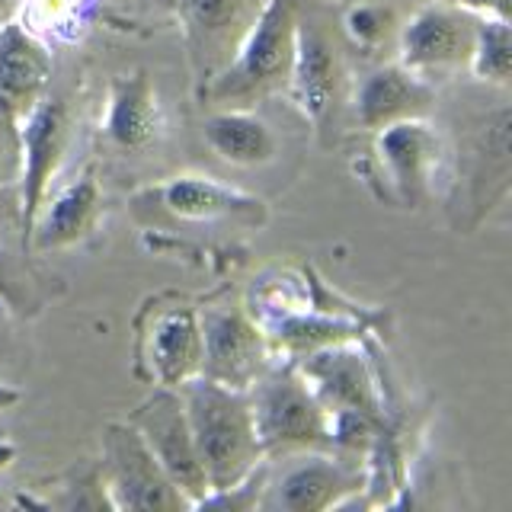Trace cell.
Returning <instances> with one entry per match:
<instances>
[{
    "instance_id": "cell-23",
    "label": "cell",
    "mask_w": 512,
    "mask_h": 512,
    "mask_svg": "<svg viewBox=\"0 0 512 512\" xmlns=\"http://www.w3.org/2000/svg\"><path fill=\"white\" fill-rule=\"evenodd\" d=\"M20 176V125L0 112V186Z\"/></svg>"
},
{
    "instance_id": "cell-8",
    "label": "cell",
    "mask_w": 512,
    "mask_h": 512,
    "mask_svg": "<svg viewBox=\"0 0 512 512\" xmlns=\"http://www.w3.org/2000/svg\"><path fill=\"white\" fill-rule=\"evenodd\" d=\"M71 109L58 96H42L20 119V228L23 247H29V231L45 202L52 176L68 151Z\"/></svg>"
},
{
    "instance_id": "cell-3",
    "label": "cell",
    "mask_w": 512,
    "mask_h": 512,
    "mask_svg": "<svg viewBox=\"0 0 512 512\" xmlns=\"http://www.w3.org/2000/svg\"><path fill=\"white\" fill-rule=\"evenodd\" d=\"M250 416L263 455H295L304 448L330 452V413L301 378L295 362L266 365L247 388Z\"/></svg>"
},
{
    "instance_id": "cell-7",
    "label": "cell",
    "mask_w": 512,
    "mask_h": 512,
    "mask_svg": "<svg viewBox=\"0 0 512 512\" xmlns=\"http://www.w3.org/2000/svg\"><path fill=\"white\" fill-rule=\"evenodd\" d=\"M128 423L141 432L144 445L154 452L160 468L167 471V477L176 484V490L186 496L189 506H196L208 493V477L202 471L196 442H192V429L186 420L180 391L154 388L148 400H141V404L128 413Z\"/></svg>"
},
{
    "instance_id": "cell-17",
    "label": "cell",
    "mask_w": 512,
    "mask_h": 512,
    "mask_svg": "<svg viewBox=\"0 0 512 512\" xmlns=\"http://www.w3.org/2000/svg\"><path fill=\"white\" fill-rule=\"evenodd\" d=\"M164 112H160L157 90L144 71L112 77L106 96L103 135L119 151H144L160 138Z\"/></svg>"
},
{
    "instance_id": "cell-18",
    "label": "cell",
    "mask_w": 512,
    "mask_h": 512,
    "mask_svg": "<svg viewBox=\"0 0 512 512\" xmlns=\"http://www.w3.org/2000/svg\"><path fill=\"white\" fill-rule=\"evenodd\" d=\"M100 176H96V164H87L80 170L77 180H71L64 189L55 192V199L45 208H39L36 221H32L29 231V247L36 250H58V247H71L77 240H84L96 215H100Z\"/></svg>"
},
{
    "instance_id": "cell-4",
    "label": "cell",
    "mask_w": 512,
    "mask_h": 512,
    "mask_svg": "<svg viewBox=\"0 0 512 512\" xmlns=\"http://www.w3.org/2000/svg\"><path fill=\"white\" fill-rule=\"evenodd\" d=\"M202 333L196 301L164 292L144 301L135 317V375L154 388H180L199 375Z\"/></svg>"
},
{
    "instance_id": "cell-22",
    "label": "cell",
    "mask_w": 512,
    "mask_h": 512,
    "mask_svg": "<svg viewBox=\"0 0 512 512\" xmlns=\"http://www.w3.org/2000/svg\"><path fill=\"white\" fill-rule=\"evenodd\" d=\"M349 39L356 42L359 48H375L384 42L391 29V10L375 7V4H359L346 10V20H343Z\"/></svg>"
},
{
    "instance_id": "cell-2",
    "label": "cell",
    "mask_w": 512,
    "mask_h": 512,
    "mask_svg": "<svg viewBox=\"0 0 512 512\" xmlns=\"http://www.w3.org/2000/svg\"><path fill=\"white\" fill-rule=\"evenodd\" d=\"M304 0H263L237 55L202 87V100L218 109H250L285 90L295 55V26Z\"/></svg>"
},
{
    "instance_id": "cell-16",
    "label": "cell",
    "mask_w": 512,
    "mask_h": 512,
    "mask_svg": "<svg viewBox=\"0 0 512 512\" xmlns=\"http://www.w3.org/2000/svg\"><path fill=\"white\" fill-rule=\"evenodd\" d=\"M52 55L23 26L0 29V112L20 125V119L48 93Z\"/></svg>"
},
{
    "instance_id": "cell-11",
    "label": "cell",
    "mask_w": 512,
    "mask_h": 512,
    "mask_svg": "<svg viewBox=\"0 0 512 512\" xmlns=\"http://www.w3.org/2000/svg\"><path fill=\"white\" fill-rule=\"evenodd\" d=\"M292 362L327 413L352 410L384 423L378 384L362 352H352L346 349V343H340V346L314 349L308 356H298Z\"/></svg>"
},
{
    "instance_id": "cell-13",
    "label": "cell",
    "mask_w": 512,
    "mask_h": 512,
    "mask_svg": "<svg viewBox=\"0 0 512 512\" xmlns=\"http://www.w3.org/2000/svg\"><path fill=\"white\" fill-rule=\"evenodd\" d=\"M375 154L400 199L416 205L432 180V170L439 167L442 141L423 119H400L378 128Z\"/></svg>"
},
{
    "instance_id": "cell-6",
    "label": "cell",
    "mask_w": 512,
    "mask_h": 512,
    "mask_svg": "<svg viewBox=\"0 0 512 512\" xmlns=\"http://www.w3.org/2000/svg\"><path fill=\"white\" fill-rule=\"evenodd\" d=\"M199 333V375L208 381H218L234 391H247L269 365L266 333L244 308H228V304L199 308Z\"/></svg>"
},
{
    "instance_id": "cell-26",
    "label": "cell",
    "mask_w": 512,
    "mask_h": 512,
    "mask_svg": "<svg viewBox=\"0 0 512 512\" xmlns=\"http://www.w3.org/2000/svg\"><path fill=\"white\" fill-rule=\"evenodd\" d=\"M16 212H20V199H10V196H4V192H0V218H13Z\"/></svg>"
},
{
    "instance_id": "cell-28",
    "label": "cell",
    "mask_w": 512,
    "mask_h": 512,
    "mask_svg": "<svg viewBox=\"0 0 512 512\" xmlns=\"http://www.w3.org/2000/svg\"><path fill=\"white\" fill-rule=\"evenodd\" d=\"M7 314H10V308H7V304H4V301H0V333H4V330H7Z\"/></svg>"
},
{
    "instance_id": "cell-14",
    "label": "cell",
    "mask_w": 512,
    "mask_h": 512,
    "mask_svg": "<svg viewBox=\"0 0 512 512\" xmlns=\"http://www.w3.org/2000/svg\"><path fill=\"white\" fill-rule=\"evenodd\" d=\"M474 32L477 23L464 13L426 7L400 32V64L410 71L468 64L474 52Z\"/></svg>"
},
{
    "instance_id": "cell-5",
    "label": "cell",
    "mask_w": 512,
    "mask_h": 512,
    "mask_svg": "<svg viewBox=\"0 0 512 512\" xmlns=\"http://www.w3.org/2000/svg\"><path fill=\"white\" fill-rule=\"evenodd\" d=\"M96 471H100L103 493L112 509L173 512L189 506L167 471L160 468L154 452L144 445L141 432L128 420H116L103 429V458Z\"/></svg>"
},
{
    "instance_id": "cell-10",
    "label": "cell",
    "mask_w": 512,
    "mask_h": 512,
    "mask_svg": "<svg viewBox=\"0 0 512 512\" xmlns=\"http://www.w3.org/2000/svg\"><path fill=\"white\" fill-rule=\"evenodd\" d=\"M260 7L263 0H180L186 48L202 87L237 55Z\"/></svg>"
},
{
    "instance_id": "cell-9",
    "label": "cell",
    "mask_w": 512,
    "mask_h": 512,
    "mask_svg": "<svg viewBox=\"0 0 512 512\" xmlns=\"http://www.w3.org/2000/svg\"><path fill=\"white\" fill-rule=\"evenodd\" d=\"M359 490V474L343 461V455L327 448H304V455L288 458L279 474L266 471V487L260 509L285 512H320L343 506L349 493Z\"/></svg>"
},
{
    "instance_id": "cell-12",
    "label": "cell",
    "mask_w": 512,
    "mask_h": 512,
    "mask_svg": "<svg viewBox=\"0 0 512 512\" xmlns=\"http://www.w3.org/2000/svg\"><path fill=\"white\" fill-rule=\"evenodd\" d=\"M292 103L314 128H324L340 93V55L327 29L298 13L295 26V55L285 84Z\"/></svg>"
},
{
    "instance_id": "cell-20",
    "label": "cell",
    "mask_w": 512,
    "mask_h": 512,
    "mask_svg": "<svg viewBox=\"0 0 512 512\" xmlns=\"http://www.w3.org/2000/svg\"><path fill=\"white\" fill-rule=\"evenodd\" d=\"M202 138L221 160L234 167H260L276 157L269 125L250 109H218L202 122Z\"/></svg>"
},
{
    "instance_id": "cell-24",
    "label": "cell",
    "mask_w": 512,
    "mask_h": 512,
    "mask_svg": "<svg viewBox=\"0 0 512 512\" xmlns=\"http://www.w3.org/2000/svg\"><path fill=\"white\" fill-rule=\"evenodd\" d=\"M0 301H4L10 311H20V308H23L20 282L13 279V269H10V263H7V253H4V250H0Z\"/></svg>"
},
{
    "instance_id": "cell-19",
    "label": "cell",
    "mask_w": 512,
    "mask_h": 512,
    "mask_svg": "<svg viewBox=\"0 0 512 512\" xmlns=\"http://www.w3.org/2000/svg\"><path fill=\"white\" fill-rule=\"evenodd\" d=\"M432 103H436V93L420 77V71L388 64L362 80L356 93V116L362 128L378 132L400 119H423Z\"/></svg>"
},
{
    "instance_id": "cell-25",
    "label": "cell",
    "mask_w": 512,
    "mask_h": 512,
    "mask_svg": "<svg viewBox=\"0 0 512 512\" xmlns=\"http://www.w3.org/2000/svg\"><path fill=\"white\" fill-rule=\"evenodd\" d=\"M20 391L16 388H10V384H0V410H7V407H13V404H20Z\"/></svg>"
},
{
    "instance_id": "cell-1",
    "label": "cell",
    "mask_w": 512,
    "mask_h": 512,
    "mask_svg": "<svg viewBox=\"0 0 512 512\" xmlns=\"http://www.w3.org/2000/svg\"><path fill=\"white\" fill-rule=\"evenodd\" d=\"M176 391L183 397L192 442L208 477V493L237 484L266 458L253 429L247 391L224 388L202 375L183 381Z\"/></svg>"
},
{
    "instance_id": "cell-27",
    "label": "cell",
    "mask_w": 512,
    "mask_h": 512,
    "mask_svg": "<svg viewBox=\"0 0 512 512\" xmlns=\"http://www.w3.org/2000/svg\"><path fill=\"white\" fill-rule=\"evenodd\" d=\"M13 458H16V448L10 442H0V471H4Z\"/></svg>"
},
{
    "instance_id": "cell-21",
    "label": "cell",
    "mask_w": 512,
    "mask_h": 512,
    "mask_svg": "<svg viewBox=\"0 0 512 512\" xmlns=\"http://www.w3.org/2000/svg\"><path fill=\"white\" fill-rule=\"evenodd\" d=\"M471 68L480 80H493V84H506L512 71V36L509 20H480L474 32V52Z\"/></svg>"
},
{
    "instance_id": "cell-15",
    "label": "cell",
    "mask_w": 512,
    "mask_h": 512,
    "mask_svg": "<svg viewBox=\"0 0 512 512\" xmlns=\"http://www.w3.org/2000/svg\"><path fill=\"white\" fill-rule=\"evenodd\" d=\"M144 196H151L167 215L183 221H212L234 218L247 224H266V202L231 189L224 183L205 180V176H176L160 186H151Z\"/></svg>"
}]
</instances>
